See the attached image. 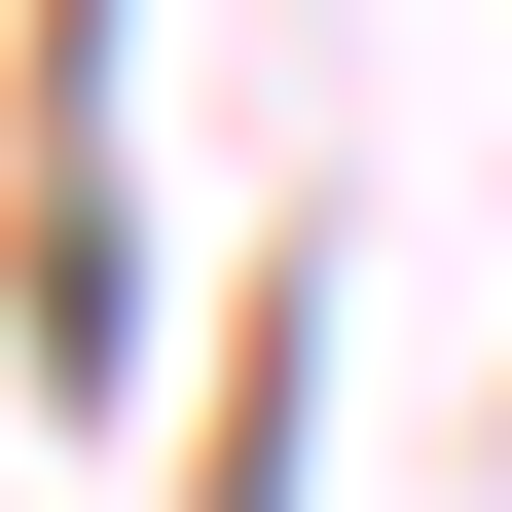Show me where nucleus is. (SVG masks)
Instances as JSON below:
<instances>
[{"mask_svg":"<svg viewBox=\"0 0 512 512\" xmlns=\"http://www.w3.org/2000/svg\"><path fill=\"white\" fill-rule=\"evenodd\" d=\"M220 512H293V366H256V403H220Z\"/></svg>","mask_w":512,"mask_h":512,"instance_id":"obj_1","label":"nucleus"}]
</instances>
